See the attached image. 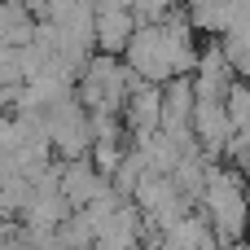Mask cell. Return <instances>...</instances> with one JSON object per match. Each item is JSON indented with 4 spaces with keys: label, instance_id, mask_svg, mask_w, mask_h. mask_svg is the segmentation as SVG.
I'll list each match as a JSON object with an SVG mask.
<instances>
[{
    "label": "cell",
    "instance_id": "1",
    "mask_svg": "<svg viewBox=\"0 0 250 250\" xmlns=\"http://www.w3.org/2000/svg\"><path fill=\"white\" fill-rule=\"evenodd\" d=\"M202 215L211 220L220 242H242L250 229V185L237 176V167H220L211 163L207 176V193H202Z\"/></svg>",
    "mask_w": 250,
    "mask_h": 250
},
{
    "label": "cell",
    "instance_id": "2",
    "mask_svg": "<svg viewBox=\"0 0 250 250\" xmlns=\"http://www.w3.org/2000/svg\"><path fill=\"white\" fill-rule=\"evenodd\" d=\"M193 136L202 145L207 158H220L229 136H233V123H229V110H224V97H193Z\"/></svg>",
    "mask_w": 250,
    "mask_h": 250
},
{
    "label": "cell",
    "instance_id": "3",
    "mask_svg": "<svg viewBox=\"0 0 250 250\" xmlns=\"http://www.w3.org/2000/svg\"><path fill=\"white\" fill-rule=\"evenodd\" d=\"M101 193H110V180L92 167V158H62V198L70 202V211L97 202Z\"/></svg>",
    "mask_w": 250,
    "mask_h": 250
},
{
    "label": "cell",
    "instance_id": "4",
    "mask_svg": "<svg viewBox=\"0 0 250 250\" xmlns=\"http://www.w3.org/2000/svg\"><path fill=\"white\" fill-rule=\"evenodd\" d=\"M158 114H163V83H145L136 79L132 97L123 101V127L127 136H145V132H158Z\"/></svg>",
    "mask_w": 250,
    "mask_h": 250
},
{
    "label": "cell",
    "instance_id": "5",
    "mask_svg": "<svg viewBox=\"0 0 250 250\" xmlns=\"http://www.w3.org/2000/svg\"><path fill=\"white\" fill-rule=\"evenodd\" d=\"M193 123V75H176L163 83V114H158V127L163 132H189Z\"/></svg>",
    "mask_w": 250,
    "mask_h": 250
},
{
    "label": "cell",
    "instance_id": "6",
    "mask_svg": "<svg viewBox=\"0 0 250 250\" xmlns=\"http://www.w3.org/2000/svg\"><path fill=\"white\" fill-rule=\"evenodd\" d=\"M132 31H136L132 9H97V18H92V35H97V48L101 53H114L119 57L127 48Z\"/></svg>",
    "mask_w": 250,
    "mask_h": 250
},
{
    "label": "cell",
    "instance_id": "7",
    "mask_svg": "<svg viewBox=\"0 0 250 250\" xmlns=\"http://www.w3.org/2000/svg\"><path fill=\"white\" fill-rule=\"evenodd\" d=\"M224 110H229L233 132H250V79H233V83H229Z\"/></svg>",
    "mask_w": 250,
    "mask_h": 250
},
{
    "label": "cell",
    "instance_id": "8",
    "mask_svg": "<svg viewBox=\"0 0 250 250\" xmlns=\"http://www.w3.org/2000/svg\"><path fill=\"white\" fill-rule=\"evenodd\" d=\"M171 13H180V0H132V18H136V26L167 22Z\"/></svg>",
    "mask_w": 250,
    "mask_h": 250
},
{
    "label": "cell",
    "instance_id": "9",
    "mask_svg": "<svg viewBox=\"0 0 250 250\" xmlns=\"http://www.w3.org/2000/svg\"><path fill=\"white\" fill-rule=\"evenodd\" d=\"M242 250H250V242H246V237H242Z\"/></svg>",
    "mask_w": 250,
    "mask_h": 250
}]
</instances>
